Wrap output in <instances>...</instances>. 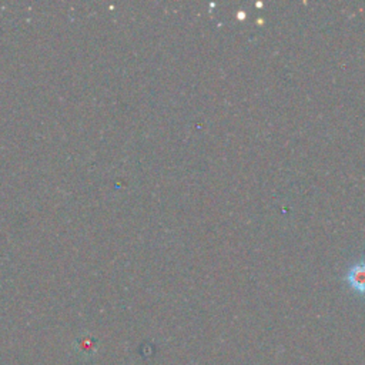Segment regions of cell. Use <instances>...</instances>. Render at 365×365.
<instances>
[{"mask_svg": "<svg viewBox=\"0 0 365 365\" xmlns=\"http://www.w3.org/2000/svg\"><path fill=\"white\" fill-rule=\"evenodd\" d=\"M345 278L352 289L359 294H365V261H358L352 264Z\"/></svg>", "mask_w": 365, "mask_h": 365, "instance_id": "6da1fadb", "label": "cell"}]
</instances>
